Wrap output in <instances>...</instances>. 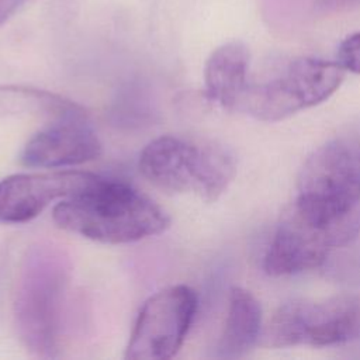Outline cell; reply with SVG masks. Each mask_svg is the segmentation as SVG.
<instances>
[{"instance_id":"obj_1","label":"cell","mask_w":360,"mask_h":360,"mask_svg":"<svg viewBox=\"0 0 360 360\" xmlns=\"http://www.w3.org/2000/svg\"><path fill=\"white\" fill-rule=\"evenodd\" d=\"M53 222L69 232L100 243H131L165 232L167 212L127 183L101 177L87 190L60 200Z\"/></svg>"},{"instance_id":"obj_2","label":"cell","mask_w":360,"mask_h":360,"mask_svg":"<svg viewBox=\"0 0 360 360\" xmlns=\"http://www.w3.org/2000/svg\"><path fill=\"white\" fill-rule=\"evenodd\" d=\"M291 207L322 228L360 224V150L342 139L316 148L300 170Z\"/></svg>"},{"instance_id":"obj_3","label":"cell","mask_w":360,"mask_h":360,"mask_svg":"<svg viewBox=\"0 0 360 360\" xmlns=\"http://www.w3.org/2000/svg\"><path fill=\"white\" fill-rule=\"evenodd\" d=\"M138 165L142 176L158 188L172 194L193 193L207 202L218 200L236 173V159L226 146L172 135L150 141Z\"/></svg>"},{"instance_id":"obj_4","label":"cell","mask_w":360,"mask_h":360,"mask_svg":"<svg viewBox=\"0 0 360 360\" xmlns=\"http://www.w3.org/2000/svg\"><path fill=\"white\" fill-rule=\"evenodd\" d=\"M68 276L66 257L52 246L32 248L22 260L14 295L15 328L37 356L56 354Z\"/></svg>"},{"instance_id":"obj_5","label":"cell","mask_w":360,"mask_h":360,"mask_svg":"<svg viewBox=\"0 0 360 360\" xmlns=\"http://www.w3.org/2000/svg\"><path fill=\"white\" fill-rule=\"evenodd\" d=\"M360 339V294L292 300L271 316L264 340L271 347L336 346Z\"/></svg>"},{"instance_id":"obj_6","label":"cell","mask_w":360,"mask_h":360,"mask_svg":"<svg viewBox=\"0 0 360 360\" xmlns=\"http://www.w3.org/2000/svg\"><path fill=\"white\" fill-rule=\"evenodd\" d=\"M345 79V69L332 60L298 58L284 75L263 84L248 86L239 108L256 120L281 121L326 101Z\"/></svg>"},{"instance_id":"obj_7","label":"cell","mask_w":360,"mask_h":360,"mask_svg":"<svg viewBox=\"0 0 360 360\" xmlns=\"http://www.w3.org/2000/svg\"><path fill=\"white\" fill-rule=\"evenodd\" d=\"M197 311V294L187 285H172L150 295L142 305L124 357L166 360L181 347Z\"/></svg>"},{"instance_id":"obj_8","label":"cell","mask_w":360,"mask_h":360,"mask_svg":"<svg viewBox=\"0 0 360 360\" xmlns=\"http://www.w3.org/2000/svg\"><path fill=\"white\" fill-rule=\"evenodd\" d=\"M359 229L360 224L322 228L304 219L291 207L269 243L263 269L271 277H283L319 267L333 249L349 243Z\"/></svg>"},{"instance_id":"obj_9","label":"cell","mask_w":360,"mask_h":360,"mask_svg":"<svg viewBox=\"0 0 360 360\" xmlns=\"http://www.w3.org/2000/svg\"><path fill=\"white\" fill-rule=\"evenodd\" d=\"M101 176L90 172L18 173L0 180V222L22 224L39 215L52 201L76 195Z\"/></svg>"},{"instance_id":"obj_10","label":"cell","mask_w":360,"mask_h":360,"mask_svg":"<svg viewBox=\"0 0 360 360\" xmlns=\"http://www.w3.org/2000/svg\"><path fill=\"white\" fill-rule=\"evenodd\" d=\"M101 142L87 124V117L48 122L24 145L20 162L28 167H66L97 159Z\"/></svg>"},{"instance_id":"obj_11","label":"cell","mask_w":360,"mask_h":360,"mask_svg":"<svg viewBox=\"0 0 360 360\" xmlns=\"http://www.w3.org/2000/svg\"><path fill=\"white\" fill-rule=\"evenodd\" d=\"M249 51L245 44L231 41L208 56L204 68L207 97L225 110H238L248 89Z\"/></svg>"},{"instance_id":"obj_12","label":"cell","mask_w":360,"mask_h":360,"mask_svg":"<svg viewBox=\"0 0 360 360\" xmlns=\"http://www.w3.org/2000/svg\"><path fill=\"white\" fill-rule=\"evenodd\" d=\"M262 318V307L255 295L245 288L233 287L229 294L228 314L217 346V356L222 359L245 356L260 338Z\"/></svg>"},{"instance_id":"obj_13","label":"cell","mask_w":360,"mask_h":360,"mask_svg":"<svg viewBox=\"0 0 360 360\" xmlns=\"http://www.w3.org/2000/svg\"><path fill=\"white\" fill-rule=\"evenodd\" d=\"M84 115L82 105L52 91L21 84H0L1 118L35 117L51 122Z\"/></svg>"},{"instance_id":"obj_14","label":"cell","mask_w":360,"mask_h":360,"mask_svg":"<svg viewBox=\"0 0 360 360\" xmlns=\"http://www.w3.org/2000/svg\"><path fill=\"white\" fill-rule=\"evenodd\" d=\"M338 63L352 73L360 75V31L347 35L338 48Z\"/></svg>"},{"instance_id":"obj_15","label":"cell","mask_w":360,"mask_h":360,"mask_svg":"<svg viewBox=\"0 0 360 360\" xmlns=\"http://www.w3.org/2000/svg\"><path fill=\"white\" fill-rule=\"evenodd\" d=\"M25 3V0H0V27Z\"/></svg>"}]
</instances>
